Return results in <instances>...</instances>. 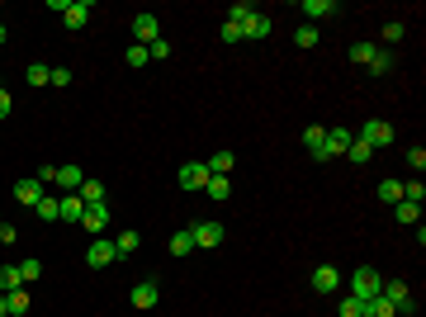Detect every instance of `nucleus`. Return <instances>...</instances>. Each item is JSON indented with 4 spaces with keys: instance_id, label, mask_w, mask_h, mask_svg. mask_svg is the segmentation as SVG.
<instances>
[{
    "instance_id": "f257e3e1",
    "label": "nucleus",
    "mask_w": 426,
    "mask_h": 317,
    "mask_svg": "<svg viewBox=\"0 0 426 317\" xmlns=\"http://www.w3.org/2000/svg\"><path fill=\"white\" fill-rule=\"evenodd\" d=\"M379 289H384V280H379V270L374 265H360L355 275H350V298H379Z\"/></svg>"
},
{
    "instance_id": "f03ea898",
    "label": "nucleus",
    "mask_w": 426,
    "mask_h": 317,
    "mask_svg": "<svg viewBox=\"0 0 426 317\" xmlns=\"http://www.w3.org/2000/svg\"><path fill=\"white\" fill-rule=\"evenodd\" d=\"M370 152H379V147H393V123H384V119H370V123H360V132H355Z\"/></svg>"
},
{
    "instance_id": "7ed1b4c3",
    "label": "nucleus",
    "mask_w": 426,
    "mask_h": 317,
    "mask_svg": "<svg viewBox=\"0 0 426 317\" xmlns=\"http://www.w3.org/2000/svg\"><path fill=\"white\" fill-rule=\"evenodd\" d=\"M350 137H355L350 128H327V142H322V161H336V157H346Z\"/></svg>"
},
{
    "instance_id": "20e7f679",
    "label": "nucleus",
    "mask_w": 426,
    "mask_h": 317,
    "mask_svg": "<svg viewBox=\"0 0 426 317\" xmlns=\"http://www.w3.org/2000/svg\"><path fill=\"white\" fill-rule=\"evenodd\" d=\"M133 38L142 43V48H152L161 38V24H157V15H133Z\"/></svg>"
},
{
    "instance_id": "39448f33",
    "label": "nucleus",
    "mask_w": 426,
    "mask_h": 317,
    "mask_svg": "<svg viewBox=\"0 0 426 317\" xmlns=\"http://www.w3.org/2000/svg\"><path fill=\"white\" fill-rule=\"evenodd\" d=\"M176 180H180V189H204L209 185V166H204V161H189V166H180Z\"/></svg>"
},
{
    "instance_id": "423d86ee",
    "label": "nucleus",
    "mask_w": 426,
    "mask_h": 317,
    "mask_svg": "<svg viewBox=\"0 0 426 317\" xmlns=\"http://www.w3.org/2000/svg\"><path fill=\"white\" fill-rule=\"evenodd\" d=\"M189 237H194V246H218V241H223V223H218V218L194 223V228H189Z\"/></svg>"
},
{
    "instance_id": "0eeeda50",
    "label": "nucleus",
    "mask_w": 426,
    "mask_h": 317,
    "mask_svg": "<svg viewBox=\"0 0 426 317\" xmlns=\"http://www.w3.org/2000/svg\"><path fill=\"white\" fill-rule=\"evenodd\" d=\"M62 24L71 28V33H76V28H85V24H90V0H71V5L62 10Z\"/></svg>"
},
{
    "instance_id": "6e6552de",
    "label": "nucleus",
    "mask_w": 426,
    "mask_h": 317,
    "mask_svg": "<svg viewBox=\"0 0 426 317\" xmlns=\"http://www.w3.org/2000/svg\"><path fill=\"white\" fill-rule=\"evenodd\" d=\"M80 213H85V199H80L76 189L57 199V218H62V223H80Z\"/></svg>"
},
{
    "instance_id": "1a4fd4ad",
    "label": "nucleus",
    "mask_w": 426,
    "mask_h": 317,
    "mask_svg": "<svg viewBox=\"0 0 426 317\" xmlns=\"http://www.w3.org/2000/svg\"><path fill=\"white\" fill-rule=\"evenodd\" d=\"M105 223H109V204H85V213H80L85 232H105Z\"/></svg>"
},
{
    "instance_id": "9d476101",
    "label": "nucleus",
    "mask_w": 426,
    "mask_h": 317,
    "mask_svg": "<svg viewBox=\"0 0 426 317\" xmlns=\"http://www.w3.org/2000/svg\"><path fill=\"white\" fill-rule=\"evenodd\" d=\"M15 199H19L24 209H38V199H43V185H38V175H33V180H15Z\"/></svg>"
},
{
    "instance_id": "9b49d317",
    "label": "nucleus",
    "mask_w": 426,
    "mask_h": 317,
    "mask_svg": "<svg viewBox=\"0 0 426 317\" xmlns=\"http://www.w3.org/2000/svg\"><path fill=\"white\" fill-rule=\"evenodd\" d=\"M336 284H341L336 265H318V270H313V289L318 293H336Z\"/></svg>"
},
{
    "instance_id": "f8f14e48",
    "label": "nucleus",
    "mask_w": 426,
    "mask_h": 317,
    "mask_svg": "<svg viewBox=\"0 0 426 317\" xmlns=\"http://www.w3.org/2000/svg\"><path fill=\"white\" fill-rule=\"evenodd\" d=\"M384 298H389V303H393V313H407V284H402V280H384Z\"/></svg>"
},
{
    "instance_id": "ddd939ff",
    "label": "nucleus",
    "mask_w": 426,
    "mask_h": 317,
    "mask_svg": "<svg viewBox=\"0 0 426 317\" xmlns=\"http://www.w3.org/2000/svg\"><path fill=\"white\" fill-rule=\"evenodd\" d=\"M114 256H119L114 241H90V251H85V261L95 265V270H100V265H114Z\"/></svg>"
},
{
    "instance_id": "4468645a",
    "label": "nucleus",
    "mask_w": 426,
    "mask_h": 317,
    "mask_svg": "<svg viewBox=\"0 0 426 317\" xmlns=\"http://www.w3.org/2000/svg\"><path fill=\"white\" fill-rule=\"evenodd\" d=\"M161 289L152 284V280H142V284H133V308H157Z\"/></svg>"
},
{
    "instance_id": "2eb2a0df",
    "label": "nucleus",
    "mask_w": 426,
    "mask_h": 317,
    "mask_svg": "<svg viewBox=\"0 0 426 317\" xmlns=\"http://www.w3.org/2000/svg\"><path fill=\"white\" fill-rule=\"evenodd\" d=\"M57 185H62L67 194H71V189H80V185H85V171H80V166H57Z\"/></svg>"
},
{
    "instance_id": "dca6fc26",
    "label": "nucleus",
    "mask_w": 426,
    "mask_h": 317,
    "mask_svg": "<svg viewBox=\"0 0 426 317\" xmlns=\"http://www.w3.org/2000/svg\"><path fill=\"white\" fill-rule=\"evenodd\" d=\"M322 142H327V128H318V123L303 128V147H308V157H313V161H322Z\"/></svg>"
},
{
    "instance_id": "f3484780",
    "label": "nucleus",
    "mask_w": 426,
    "mask_h": 317,
    "mask_svg": "<svg viewBox=\"0 0 426 317\" xmlns=\"http://www.w3.org/2000/svg\"><path fill=\"white\" fill-rule=\"evenodd\" d=\"M204 166H209V175H228V171H232V166H237V157H232V152H228V147H223V152H213V157L204 161Z\"/></svg>"
},
{
    "instance_id": "a211bd4d",
    "label": "nucleus",
    "mask_w": 426,
    "mask_h": 317,
    "mask_svg": "<svg viewBox=\"0 0 426 317\" xmlns=\"http://www.w3.org/2000/svg\"><path fill=\"white\" fill-rule=\"evenodd\" d=\"M241 38H270V19L266 15H251V19L241 24Z\"/></svg>"
},
{
    "instance_id": "6ab92c4d",
    "label": "nucleus",
    "mask_w": 426,
    "mask_h": 317,
    "mask_svg": "<svg viewBox=\"0 0 426 317\" xmlns=\"http://www.w3.org/2000/svg\"><path fill=\"white\" fill-rule=\"evenodd\" d=\"M393 218H398L402 228H412V223H422V204H407V199H398V209H393Z\"/></svg>"
},
{
    "instance_id": "aec40b11",
    "label": "nucleus",
    "mask_w": 426,
    "mask_h": 317,
    "mask_svg": "<svg viewBox=\"0 0 426 317\" xmlns=\"http://www.w3.org/2000/svg\"><path fill=\"white\" fill-rule=\"evenodd\" d=\"M303 15L308 19H327V15H336V0H303Z\"/></svg>"
},
{
    "instance_id": "412c9836",
    "label": "nucleus",
    "mask_w": 426,
    "mask_h": 317,
    "mask_svg": "<svg viewBox=\"0 0 426 317\" xmlns=\"http://www.w3.org/2000/svg\"><path fill=\"white\" fill-rule=\"evenodd\" d=\"M360 317H398V313H393V303L379 293V298H365V313H360Z\"/></svg>"
},
{
    "instance_id": "4be33fe9",
    "label": "nucleus",
    "mask_w": 426,
    "mask_h": 317,
    "mask_svg": "<svg viewBox=\"0 0 426 317\" xmlns=\"http://www.w3.org/2000/svg\"><path fill=\"white\" fill-rule=\"evenodd\" d=\"M24 80H28V85H33V90H43V85L53 80V67H43V62H33V67H28V71H24Z\"/></svg>"
},
{
    "instance_id": "5701e85b",
    "label": "nucleus",
    "mask_w": 426,
    "mask_h": 317,
    "mask_svg": "<svg viewBox=\"0 0 426 317\" xmlns=\"http://www.w3.org/2000/svg\"><path fill=\"white\" fill-rule=\"evenodd\" d=\"M10 289H24V280H19V265H0V293Z\"/></svg>"
},
{
    "instance_id": "b1692460",
    "label": "nucleus",
    "mask_w": 426,
    "mask_h": 317,
    "mask_svg": "<svg viewBox=\"0 0 426 317\" xmlns=\"http://www.w3.org/2000/svg\"><path fill=\"white\" fill-rule=\"evenodd\" d=\"M5 308H10V317H24L28 313V293L24 289H10V293H5Z\"/></svg>"
},
{
    "instance_id": "393cba45",
    "label": "nucleus",
    "mask_w": 426,
    "mask_h": 317,
    "mask_svg": "<svg viewBox=\"0 0 426 317\" xmlns=\"http://www.w3.org/2000/svg\"><path fill=\"white\" fill-rule=\"evenodd\" d=\"M137 246H142V237H137L133 228H128V232H119V241H114V251H119V256H133Z\"/></svg>"
},
{
    "instance_id": "a878e982",
    "label": "nucleus",
    "mask_w": 426,
    "mask_h": 317,
    "mask_svg": "<svg viewBox=\"0 0 426 317\" xmlns=\"http://www.w3.org/2000/svg\"><path fill=\"white\" fill-rule=\"evenodd\" d=\"M209 199H218V204H223V199H228V194H232V185H228V175H209Z\"/></svg>"
},
{
    "instance_id": "bb28decb",
    "label": "nucleus",
    "mask_w": 426,
    "mask_h": 317,
    "mask_svg": "<svg viewBox=\"0 0 426 317\" xmlns=\"http://www.w3.org/2000/svg\"><path fill=\"white\" fill-rule=\"evenodd\" d=\"M76 194L85 199V204H105V185H100V180H85V185H80Z\"/></svg>"
},
{
    "instance_id": "cd10ccee",
    "label": "nucleus",
    "mask_w": 426,
    "mask_h": 317,
    "mask_svg": "<svg viewBox=\"0 0 426 317\" xmlns=\"http://www.w3.org/2000/svg\"><path fill=\"white\" fill-rule=\"evenodd\" d=\"M346 157L355 161V166H365V161H374V152L370 147H365V142H360V137H350V147H346Z\"/></svg>"
},
{
    "instance_id": "c85d7f7f",
    "label": "nucleus",
    "mask_w": 426,
    "mask_h": 317,
    "mask_svg": "<svg viewBox=\"0 0 426 317\" xmlns=\"http://www.w3.org/2000/svg\"><path fill=\"white\" fill-rule=\"evenodd\" d=\"M293 43H298V48H318V28L298 24V28H293Z\"/></svg>"
},
{
    "instance_id": "c756f323",
    "label": "nucleus",
    "mask_w": 426,
    "mask_h": 317,
    "mask_svg": "<svg viewBox=\"0 0 426 317\" xmlns=\"http://www.w3.org/2000/svg\"><path fill=\"white\" fill-rule=\"evenodd\" d=\"M189 246H194V237H189V228H180V232L171 237V256H189Z\"/></svg>"
},
{
    "instance_id": "7c9ffc66",
    "label": "nucleus",
    "mask_w": 426,
    "mask_h": 317,
    "mask_svg": "<svg viewBox=\"0 0 426 317\" xmlns=\"http://www.w3.org/2000/svg\"><path fill=\"white\" fill-rule=\"evenodd\" d=\"M379 199H384V204H398L402 185H398V180H379Z\"/></svg>"
},
{
    "instance_id": "2f4dec72",
    "label": "nucleus",
    "mask_w": 426,
    "mask_h": 317,
    "mask_svg": "<svg viewBox=\"0 0 426 317\" xmlns=\"http://www.w3.org/2000/svg\"><path fill=\"white\" fill-rule=\"evenodd\" d=\"M33 213H38L43 223H57V199H53V194H43V199H38V209H33Z\"/></svg>"
},
{
    "instance_id": "473e14b6",
    "label": "nucleus",
    "mask_w": 426,
    "mask_h": 317,
    "mask_svg": "<svg viewBox=\"0 0 426 317\" xmlns=\"http://www.w3.org/2000/svg\"><path fill=\"white\" fill-rule=\"evenodd\" d=\"M379 53V48H374V43H355V48H350V62H360V67H370V57Z\"/></svg>"
},
{
    "instance_id": "72a5a7b5",
    "label": "nucleus",
    "mask_w": 426,
    "mask_h": 317,
    "mask_svg": "<svg viewBox=\"0 0 426 317\" xmlns=\"http://www.w3.org/2000/svg\"><path fill=\"white\" fill-rule=\"evenodd\" d=\"M123 62H128V67H147L152 57H147V48H142V43H133V48L123 53Z\"/></svg>"
},
{
    "instance_id": "f704fd0d",
    "label": "nucleus",
    "mask_w": 426,
    "mask_h": 317,
    "mask_svg": "<svg viewBox=\"0 0 426 317\" xmlns=\"http://www.w3.org/2000/svg\"><path fill=\"white\" fill-rule=\"evenodd\" d=\"M402 199H407V204H422V199H426L422 180H407V185H402Z\"/></svg>"
},
{
    "instance_id": "c9c22d12",
    "label": "nucleus",
    "mask_w": 426,
    "mask_h": 317,
    "mask_svg": "<svg viewBox=\"0 0 426 317\" xmlns=\"http://www.w3.org/2000/svg\"><path fill=\"white\" fill-rule=\"evenodd\" d=\"M407 166L422 175V171H426V147H407Z\"/></svg>"
},
{
    "instance_id": "e433bc0d",
    "label": "nucleus",
    "mask_w": 426,
    "mask_h": 317,
    "mask_svg": "<svg viewBox=\"0 0 426 317\" xmlns=\"http://www.w3.org/2000/svg\"><path fill=\"white\" fill-rule=\"evenodd\" d=\"M176 53V48H171V43H166V38H157V43H152V48H147V57H152V62H166V57Z\"/></svg>"
},
{
    "instance_id": "4c0bfd02",
    "label": "nucleus",
    "mask_w": 426,
    "mask_h": 317,
    "mask_svg": "<svg viewBox=\"0 0 426 317\" xmlns=\"http://www.w3.org/2000/svg\"><path fill=\"white\" fill-rule=\"evenodd\" d=\"M251 15H256V10H251V5H246V0H241V5H232V10H228V19H232V24H246V19H251Z\"/></svg>"
},
{
    "instance_id": "58836bf2",
    "label": "nucleus",
    "mask_w": 426,
    "mask_h": 317,
    "mask_svg": "<svg viewBox=\"0 0 426 317\" xmlns=\"http://www.w3.org/2000/svg\"><path fill=\"white\" fill-rule=\"evenodd\" d=\"M43 275V265L38 261H19V280H38Z\"/></svg>"
},
{
    "instance_id": "ea45409f",
    "label": "nucleus",
    "mask_w": 426,
    "mask_h": 317,
    "mask_svg": "<svg viewBox=\"0 0 426 317\" xmlns=\"http://www.w3.org/2000/svg\"><path fill=\"white\" fill-rule=\"evenodd\" d=\"M389 67H393V57H389V53H374L370 57V71H389Z\"/></svg>"
},
{
    "instance_id": "a19ab883",
    "label": "nucleus",
    "mask_w": 426,
    "mask_h": 317,
    "mask_svg": "<svg viewBox=\"0 0 426 317\" xmlns=\"http://www.w3.org/2000/svg\"><path fill=\"white\" fill-rule=\"evenodd\" d=\"M365 313V303H360V298H346V303H341V317H360Z\"/></svg>"
},
{
    "instance_id": "79ce46f5",
    "label": "nucleus",
    "mask_w": 426,
    "mask_h": 317,
    "mask_svg": "<svg viewBox=\"0 0 426 317\" xmlns=\"http://www.w3.org/2000/svg\"><path fill=\"white\" fill-rule=\"evenodd\" d=\"M10 114H15V100H10V90L0 85V119H10Z\"/></svg>"
},
{
    "instance_id": "37998d69",
    "label": "nucleus",
    "mask_w": 426,
    "mask_h": 317,
    "mask_svg": "<svg viewBox=\"0 0 426 317\" xmlns=\"http://www.w3.org/2000/svg\"><path fill=\"white\" fill-rule=\"evenodd\" d=\"M241 38V24H232V19H228V24H223V43H237Z\"/></svg>"
},
{
    "instance_id": "c03bdc74",
    "label": "nucleus",
    "mask_w": 426,
    "mask_h": 317,
    "mask_svg": "<svg viewBox=\"0 0 426 317\" xmlns=\"http://www.w3.org/2000/svg\"><path fill=\"white\" fill-rule=\"evenodd\" d=\"M402 33H407V28H402V24H398V19H393V24L384 28V38H389V43H402Z\"/></svg>"
},
{
    "instance_id": "a18cd8bd",
    "label": "nucleus",
    "mask_w": 426,
    "mask_h": 317,
    "mask_svg": "<svg viewBox=\"0 0 426 317\" xmlns=\"http://www.w3.org/2000/svg\"><path fill=\"white\" fill-rule=\"evenodd\" d=\"M48 85H71V71H67V67H53V80H48Z\"/></svg>"
},
{
    "instance_id": "49530a36",
    "label": "nucleus",
    "mask_w": 426,
    "mask_h": 317,
    "mask_svg": "<svg viewBox=\"0 0 426 317\" xmlns=\"http://www.w3.org/2000/svg\"><path fill=\"white\" fill-rule=\"evenodd\" d=\"M15 237H19V232H15V223H0V246H10Z\"/></svg>"
},
{
    "instance_id": "de8ad7c7",
    "label": "nucleus",
    "mask_w": 426,
    "mask_h": 317,
    "mask_svg": "<svg viewBox=\"0 0 426 317\" xmlns=\"http://www.w3.org/2000/svg\"><path fill=\"white\" fill-rule=\"evenodd\" d=\"M0 317H10V308H5V293H0Z\"/></svg>"
},
{
    "instance_id": "09e8293b",
    "label": "nucleus",
    "mask_w": 426,
    "mask_h": 317,
    "mask_svg": "<svg viewBox=\"0 0 426 317\" xmlns=\"http://www.w3.org/2000/svg\"><path fill=\"white\" fill-rule=\"evenodd\" d=\"M0 43H5V24H0Z\"/></svg>"
}]
</instances>
